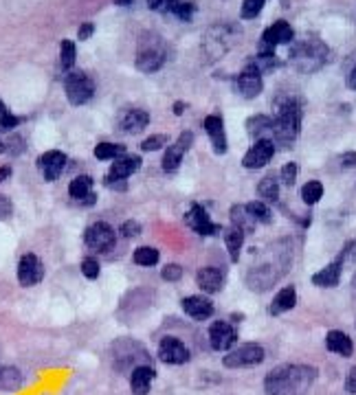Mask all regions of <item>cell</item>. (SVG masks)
I'll use <instances>...</instances> for the list:
<instances>
[{
	"mask_svg": "<svg viewBox=\"0 0 356 395\" xmlns=\"http://www.w3.org/2000/svg\"><path fill=\"white\" fill-rule=\"evenodd\" d=\"M75 44L73 40H62V47H60V66L62 71H71L73 64H75Z\"/></svg>",
	"mask_w": 356,
	"mask_h": 395,
	"instance_id": "obj_36",
	"label": "cell"
},
{
	"mask_svg": "<svg viewBox=\"0 0 356 395\" xmlns=\"http://www.w3.org/2000/svg\"><path fill=\"white\" fill-rule=\"evenodd\" d=\"M247 132L251 134L255 141L271 139V134H273V117L255 115V117L247 119Z\"/></svg>",
	"mask_w": 356,
	"mask_h": 395,
	"instance_id": "obj_25",
	"label": "cell"
},
{
	"mask_svg": "<svg viewBox=\"0 0 356 395\" xmlns=\"http://www.w3.org/2000/svg\"><path fill=\"white\" fill-rule=\"evenodd\" d=\"M91 187H93L91 176H77L69 185V194L75 200H84V198H88V194H91Z\"/></svg>",
	"mask_w": 356,
	"mask_h": 395,
	"instance_id": "obj_32",
	"label": "cell"
},
{
	"mask_svg": "<svg viewBox=\"0 0 356 395\" xmlns=\"http://www.w3.org/2000/svg\"><path fill=\"white\" fill-rule=\"evenodd\" d=\"M183 310L187 316H192L196 321H207L214 316V303L207 297H187L183 299Z\"/></svg>",
	"mask_w": 356,
	"mask_h": 395,
	"instance_id": "obj_19",
	"label": "cell"
},
{
	"mask_svg": "<svg viewBox=\"0 0 356 395\" xmlns=\"http://www.w3.org/2000/svg\"><path fill=\"white\" fill-rule=\"evenodd\" d=\"M249 211V216L255 220V222H262V224H271L273 222V213L271 209L266 207V202L262 200H255V202H249V205H244Z\"/></svg>",
	"mask_w": 356,
	"mask_h": 395,
	"instance_id": "obj_33",
	"label": "cell"
},
{
	"mask_svg": "<svg viewBox=\"0 0 356 395\" xmlns=\"http://www.w3.org/2000/svg\"><path fill=\"white\" fill-rule=\"evenodd\" d=\"M266 0H242V9H240V16L244 20H253L260 16V11L264 9Z\"/></svg>",
	"mask_w": 356,
	"mask_h": 395,
	"instance_id": "obj_37",
	"label": "cell"
},
{
	"mask_svg": "<svg viewBox=\"0 0 356 395\" xmlns=\"http://www.w3.org/2000/svg\"><path fill=\"white\" fill-rule=\"evenodd\" d=\"M348 248H350V244L346 246V251H341L339 259H335V262L328 264L324 270H319V273L313 275V284L315 286H319V288H335L339 284L341 270H343V259H346V255H348Z\"/></svg>",
	"mask_w": 356,
	"mask_h": 395,
	"instance_id": "obj_15",
	"label": "cell"
},
{
	"mask_svg": "<svg viewBox=\"0 0 356 395\" xmlns=\"http://www.w3.org/2000/svg\"><path fill=\"white\" fill-rule=\"evenodd\" d=\"M194 137L189 132H185L181 139L176 141V145H170L168 152H165L163 156V172H168V174H174L178 167H181L183 163V156L185 152L189 150V145H192Z\"/></svg>",
	"mask_w": 356,
	"mask_h": 395,
	"instance_id": "obj_14",
	"label": "cell"
},
{
	"mask_svg": "<svg viewBox=\"0 0 356 395\" xmlns=\"http://www.w3.org/2000/svg\"><path fill=\"white\" fill-rule=\"evenodd\" d=\"M22 385L20 371L14 367H3L0 369V389L3 391H16Z\"/></svg>",
	"mask_w": 356,
	"mask_h": 395,
	"instance_id": "obj_31",
	"label": "cell"
},
{
	"mask_svg": "<svg viewBox=\"0 0 356 395\" xmlns=\"http://www.w3.org/2000/svg\"><path fill=\"white\" fill-rule=\"evenodd\" d=\"M82 273L86 279H97L99 277V262L93 257H86L82 262Z\"/></svg>",
	"mask_w": 356,
	"mask_h": 395,
	"instance_id": "obj_40",
	"label": "cell"
},
{
	"mask_svg": "<svg viewBox=\"0 0 356 395\" xmlns=\"http://www.w3.org/2000/svg\"><path fill=\"white\" fill-rule=\"evenodd\" d=\"M42 277H44V268H42L40 257L25 255L18 262V281H20V286L31 288V286H36L38 281H42Z\"/></svg>",
	"mask_w": 356,
	"mask_h": 395,
	"instance_id": "obj_11",
	"label": "cell"
},
{
	"mask_svg": "<svg viewBox=\"0 0 356 395\" xmlns=\"http://www.w3.org/2000/svg\"><path fill=\"white\" fill-rule=\"evenodd\" d=\"M185 222H187V227L192 229V231H196L198 235L209 237V235L220 233V224H214V222H211L209 216H207V211H205L203 207H200V205H194L192 209L187 211Z\"/></svg>",
	"mask_w": 356,
	"mask_h": 395,
	"instance_id": "obj_13",
	"label": "cell"
},
{
	"mask_svg": "<svg viewBox=\"0 0 356 395\" xmlns=\"http://www.w3.org/2000/svg\"><path fill=\"white\" fill-rule=\"evenodd\" d=\"M64 90H66V97H69L73 106H84L86 101H91V97L95 93V84L86 73L71 71L69 77H66V82H64Z\"/></svg>",
	"mask_w": 356,
	"mask_h": 395,
	"instance_id": "obj_4",
	"label": "cell"
},
{
	"mask_svg": "<svg viewBox=\"0 0 356 395\" xmlns=\"http://www.w3.org/2000/svg\"><path fill=\"white\" fill-rule=\"evenodd\" d=\"M194 11H196V5H194V3H185V0H183V5L176 9L174 16H176L178 20H183V22H189V20L194 18Z\"/></svg>",
	"mask_w": 356,
	"mask_h": 395,
	"instance_id": "obj_42",
	"label": "cell"
},
{
	"mask_svg": "<svg viewBox=\"0 0 356 395\" xmlns=\"http://www.w3.org/2000/svg\"><path fill=\"white\" fill-rule=\"evenodd\" d=\"M64 167H66V156L58 150L42 154L40 158V169L47 180H58V176L64 172Z\"/></svg>",
	"mask_w": 356,
	"mask_h": 395,
	"instance_id": "obj_20",
	"label": "cell"
},
{
	"mask_svg": "<svg viewBox=\"0 0 356 395\" xmlns=\"http://www.w3.org/2000/svg\"><path fill=\"white\" fill-rule=\"evenodd\" d=\"M299 130H302V108H299L297 99H284L273 117L271 139L284 148H291L299 137Z\"/></svg>",
	"mask_w": 356,
	"mask_h": 395,
	"instance_id": "obj_2",
	"label": "cell"
},
{
	"mask_svg": "<svg viewBox=\"0 0 356 395\" xmlns=\"http://www.w3.org/2000/svg\"><path fill=\"white\" fill-rule=\"evenodd\" d=\"M165 64V53L161 49H143L137 55V69L141 73H157Z\"/></svg>",
	"mask_w": 356,
	"mask_h": 395,
	"instance_id": "obj_22",
	"label": "cell"
},
{
	"mask_svg": "<svg viewBox=\"0 0 356 395\" xmlns=\"http://www.w3.org/2000/svg\"><path fill=\"white\" fill-rule=\"evenodd\" d=\"M95 156L99 161H117V158L126 156V145L119 143H99L95 148Z\"/></svg>",
	"mask_w": 356,
	"mask_h": 395,
	"instance_id": "obj_29",
	"label": "cell"
},
{
	"mask_svg": "<svg viewBox=\"0 0 356 395\" xmlns=\"http://www.w3.org/2000/svg\"><path fill=\"white\" fill-rule=\"evenodd\" d=\"M262 75H264V73L260 71V66L251 60V62L242 69V73L238 75V90H240V95L247 97V99H255V97H258V95L262 93V88H264Z\"/></svg>",
	"mask_w": 356,
	"mask_h": 395,
	"instance_id": "obj_8",
	"label": "cell"
},
{
	"mask_svg": "<svg viewBox=\"0 0 356 395\" xmlns=\"http://www.w3.org/2000/svg\"><path fill=\"white\" fill-rule=\"evenodd\" d=\"M165 143H168V134H154V137H148L143 141L141 148H143V152H157Z\"/></svg>",
	"mask_w": 356,
	"mask_h": 395,
	"instance_id": "obj_39",
	"label": "cell"
},
{
	"mask_svg": "<svg viewBox=\"0 0 356 395\" xmlns=\"http://www.w3.org/2000/svg\"><path fill=\"white\" fill-rule=\"evenodd\" d=\"M86 246L95 253H110L117 244V235L113 231V227L106 222H95L93 227L86 229Z\"/></svg>",
	"mask_w": 356,
	"mask_h": 395,
	"instance_id": "obj_5",
	"label": "cell"
},
{
	"mask_svg": "<svg viewBox=\"0 0 356 395\" xmlns=\"http://www.w3.org/2000/svg\"><path fill=\"white\" fill-rule=\"evenodd\" d=\"M346 391L348 393H356V367L350 371L348 378H346Z\"/></svg>",
	"mask_w": 356,
	"mask_h": 395,
	"instance_id": "obj_47",
	"label": "cell"
},
{
	"mask_svg": "<svg viewBox=\"0 0 356 395\" xmlns=\"http://www.w3.org/2000/svg\"><path fill=\"white\" fill-rule=\"evenodd\" d=\"M242 244H244V233L238 227L227 229V233H225V246H227V251L231 255V262H238Z\"/></svg>",
	"mask_w": 356,
	"mask_h": 395,
	"instance_id": "obj_28",
	"label": "cell"
},
{
	"mask_svg": "<svg viewBox=\"0 0 356 395\" xmlns=\"http://www.w3.org/2000/svg\"><path fill=\"white\" fill-rule=\"evenodd\" d=\"M295 303H297V292H295L293 286H288V288L277 292V297L271 303V314L273 316H280V314H284L288 310H293Z\"/></svg>",
	"mask_w": 356,
	"mask_h": 395,
	"instance_id": "obj_26",
	"label": "cell"
},
{
	"mask_svg": "<svg viewBox=\"0 0 356 395\" xmlns=\"http://www.w3.org/2000/svg\"><path fill=\"white\" fill-rule=\"evenodd\" d=\"M258 196L262 198V202H277V198H280V185H277L273 176H266L260 180Z\"/></svg>",
	"mask_w": 356,
	"mask_h": 395,
	"instance_id": "obj_30",
	"label": "cell"
},
{
	"mask_svg": "<svg viewBox=\"0 0 356 395\" xmlns=\"http://www.w3.org/2000/svg\"><path fill=\"white\" fill-rule=\"evenodd\" d=\"M16 126H20V119L11 115L3 104V99H0V130H14Z\"/></svg>",
	"mask_w": 356,
	"mask_h": 395,
	"instance_id": "obj_38",
	"label": "cell"
},
{
	"mask_svg": "<svg viewBox=\"0 0 356 395\" xmlns=\"http://www.w3.org/2000/svg\"><path fill=\"white\" fill-rule=\"evenodd\" d=\"M282 180L286 187H293L297 180V163H286L282 167Z\"/></svg>",
	"mask_w": 356,
	"mask_h": 395,
	"instance_id": "obj_41",
	"label": "cell"
},
{
	"mask_svg": "<svg viewBox=\"0 0 356 395\" xmlns=\"http://www.w3.org/2000/svg\"><path fill=\"white\" fill-rule=\"evenodd\" d=\"M341 167H356V152H346L341 154Z\"/></svg>",
	"mask_w": 356,
	"mask_h": 395,
	"instance_id": "obj_46",
	"label": "cell"
},
{
	"mask_svg": "<svg viewBox=\"0 0 356 395\" xmlns=\"http://www.w3.org/2000/svg\"><path fill=\"white\" fill-rule=\"evenodd\" d=\"M9 213H11V202L5 196H0V218H7Z\"/></svg>",
	"mask_w": 356,
	"mask_h": 395,
	"instance_id": "obj_49",
	"label": "cell"
},
{
	"mask_svg": "<svg viewBox=\"0 0 356 395\" xmlns=\"http://www.w3.org/2000/svg\"><path fill=\"white\" fill-rule=\"evenodd\" d=\"M181 5H183V0H165L163 11H165V14H176V9Z\"/></svg>",
	"mask_w": 356,
	"mask_h": 395,
	"instance_id": "obj_48",
	"label": "cell"
},
{
	"mask_svg": "<svg viewBox=\"0 0 356 395\" xmlns=\"http://www.w3.org/2000/svg\"><path fill=\"white\" fill-rule=\"evenodd\" d=\"M139 233H141V224L139 222L128 220V222L121 224V235H124V237H137Z\"/></svg>",
	"mask_w": 356,
	"mask_h": 395,
	"instance_id": "obj_44",
	"label": "cell"
},
{
	"mask_svg": "<svg viewBox=\"0 0 356 395\" xmlns=\"http://www.w3.org/2000/svg\"><path fill=\"white\" fill-rule=\"evenodd\" d=\"M326 347L328 352L343 356V358H350L354 352V345H352V338L346 332H339V330H332L326 336Z\"/></svg>",
	"mask_w": 356,
	"mask_h": 395,
	"instance_id": "obj_23",
	"label": "cell"
},
{
	"mask_svg": "<svg viewBox=\"0 0 356 395\" xmlns=\"http://www.w3.org/2000/svg\"><path fill=\"white\" fill-rule=\"evenodd\" d=\"M148 123H150V115L146 110H139V108H132L119 117V128L126 134H139L148 128Z\"/></svg>",
	"mask_w": 356,
	"mask_h": 395,
	"instance_id": "obj_17",
	"label": "cell"
},
{
	"mask_svg": "<svg viewBox=\"0 0 356 395\" xmlns=\"http://www.w3.org/2000/svg\"><path fill=\"white\" fill-rule=\"evenodd\" d=\"M295 40V31L293 27L284 20H277L273 25L262 33L260 40V53H275L277 47L282 44H291Z\"/></svg>",
	"mask_w": 356,
	"mask_h": 395,
	"instance_id": "obj_6",
	"label": "cell"
},
{
	"mask_svg": "<svg viewBox=\"0 0 356 395\" xmlns=\"http://www.w3.org/2000/svg\"><path fill=\"white\" fill-rule=\"evenodd\" d=\"M139 165H141V158H139V156H128V154H126V156L117 158V161L113 163V167H110V172H108L106 178L126 180V178H130L132 174L137 172Z\"/></svg>",
	"mask_w": 356,
	"mask_h": 395,
	"instance_id": "obj_24",
	"label": "cell"
},
{
	"mask_svg": "<svg viewBox=\"0 0 356 395\" xmlns=\"http://www.w3.org/2000/svg\"><path fill=\"white\" fill-rule=\"evenodd\" d=\"M231 222H233V227H238L244 235H251L255 231V220L249 216V211L244 205H236L231 209Z\"/></svg>",
	"mask_w": 356,
	"mask_h": 395,
	"instance_id": "obj_27",
	"label": "cell"
},
{
	"mask_svg": "<svg viewBox=\"0 0 356 395\" xmlns=\"http://www.w3.org/2000/svg\"><path fill=\"white\" fill-rule=\"evenodd\" d=\"M291 60L297 69H302V71H317L328 60V47L321 40H315V38L302 40V42L293 44Z\"/></svg>",
	"mask_w": 356,
	"mask_h": 395,
	"instance_id": "obj_3",
	"label": "cell"
},
{
	"mask_svg": "<svg viewBox=\"0 0 356 395\" xmlns=\"http://www.w3.org/2000/svg\"><path fill=\"white\" fill-rule=\"evenodd\" d=\"M157 371L150 365H137L132 369V376H130V389L135 395H148L150 393V385Z\"/></svg>",
	"mask_w": 356,
	"mask_h": 395,
	"instance_id": "obj_18",
	"label": "cell"
},
{
	"mask_svg": "<svg viewBox=\"0 0 356 395\" xmlns=\"http://www.w3.org/2000/svg\"><path fill=\"white\" fill-rule=\"evenodd\" d=\"M5 150H7V148H5V143H3V141H0V152H5Z\"/></svg>",
	"mask_w": 356,
	"mask_h": 395,
	"instance_id": "obj_55",
	"label": "cell"
},
{
	"mask_svg": "<svg viewBox=\"0 0 356 395\" xmlns=\"http://www.w3.org/2000/svg\"><path fill=\"white\" fill-rule=\"evenodd\" d=\"M348 88L350 90H356V66L350 71V75H348Z\"/></svg>",
	"mask_w": 356,
	"mask_h": 395,
	"instance_id": "obj_51",
	"label": "cell"
},
{
	"mask_svg": "<svg viewBox=\"0 0 356 395\" xmlns=\"http://www.w3.org/2000/svg\"><path fill=\"white\" fill-rule=\"evenodd\" d=\"M198 286L203 288L205 292H209V295H214V292H220L222 286H225V275L220 273L218 268L214 266H205L198 270Z\"/></svg>",
	"mask_w": 356,
	"mask_h": 395,
	"instance_id": "obj_21",
	"label": "cell"
},
{
	"mask_svg": "<svg viewBox=\"0 0 356 395\" xmlns=\"http://www.w3.org/2000/svg\"><path fill=\"white\" fill-rule=\"evenodd\" d=\"M159 259H161L159 251L152 246H141L135 251V264H139V266H157Z\"/></svg>",
	"mask_w": 356,
	"mask_h": 395,
	"instance_id": "obj_35",
	"label": "cell"
},
{
	"mask_svg": "<svg viewBox=\"0 0 356 395\" xmlns=\"http://www.w3.org/2000/svg\"><path fill=\"white\" fill-rule=\"evenodd\" d=\"M324 198V185L319 183V180H310L302 187V200L306 202L308 207L317 205V202Z\"/></svg>",
	"mask_w": 356,
	"mask_h": 395,
	"instance_id": "obj_34",
	"label": "cell"
},
{
	"mask_svg": "<svg viewBox=\"0 0 356 395\" xmlns=\"http://www.w3.org/2000/svg\"><path fill=\"white\" fill-rule=\"evenodd\" d=\"M115 5H119V7H130L132 0H115Z\"/></svg>",
	"mask_w": 356,
	"mask_h": 395,
	"instance_id": "obj_54",
	"label": "cell"
},
{
	"mask_svg": "<svg viewBox=\"0 0 356 395\" xmlns=\"http://www.w3.org/2000/svg\"><path fill=\"white\" fill-rule=\"evenodd\" d=\"M185 112V104H174V115H183Z\"/></svg>",
	"mask_w": 356,
	"mask_h": 395,
	"instance_id": "obj_52",
	"label": "cell"
},
{
	"mask_svg": "<svg viewBox=\"0 0 356 395\" xmlns=\"http://www.w3.org/2000/svg\"><path fill=\"white\" fill-rule=\"evenodd\" d=\"M161 275H163L165 281H178V279L183 277V268L178 266V264H168V266L163 268Z\"/></svg>",
	"mask_w": 356,
	"mask_h": 395,
	"instance_id": "obj_43",
	"label": "cell"
},
{
	"mask_svg": "<svg viewBox=\"0 0 356 395\" xmlns=\"http://www.w3.org/2000/svg\"><path fill=\"white\" fill-rule=\"evenodd\" d=\"M9 174H11V169H9V167H3V169H0V180L9 178Z\"/></svg>",
	"mask_w": 356,
	"mask_h": 395,
	"instance_id": "obj_53",
	"label": "cell"
},
{
	"mask_svg": "<svg viewBox=\"0 0 356 395\" xmlns=\"http://www.w3.org/2000/svg\"><path fill=\"white\" fill-rule=\"evenodd\" d=\"M159 358L168 365H185L189 360V349L174 336H165L159 345Z\"/></svg>",
	"mask_w": 356,
	"mask_h": 395,
	"instance_id": "obj_12",
	"label": "cell"
},
{
	"mask_svg": "<svg viewBox=\"0 0 356 395\" xmlns=\"http://www.w3.org/2000/svg\"><path fill=\"white\" fill-rule=\"evenodd\" d=\"M238 341V332L233 330L231 323L227 321H214V325L209 327V343L218 352H227Z\"/></svg>",
	"mask_w": 356,
	"mask_h": 395,
	"instance_id": "obj_10",
	"label": "cell"
},
{
	"mask_svg": "<svg viewBox=\"0 0 356 395\" xmlns=\"http://www.w3.org/2000/svg\"><path fill=\"white\" fill-rule=\"evenodd\" d=\"M264 360V349L255 343L249 345H242L238 349L229 352L225 358H222V365L229 367V369H240V367H255L260 365Z\"/></svg>",
	"mask_w": 356,
	"mask_h": 395,
	"instance_id": "obj_7",
	"label": "cell"
},
{
	"mask_svg": "<svg viewBox=\"0 0 356 395\" xmlns=\"http://www.w3.org/2000/svg\"><path fill=\"white\" fill-rule=\"evenodd\" d=\"M317 380V369L308 365L275 367L264 380L266 395H306Z\"/></svg>",
	"mask_w": 356,
	"mask_h": 395,
	"instance_id": "obj_1",
	"label": "cell"
},
{
	"mask_svg": "<svg viewBox=\"0 0 356 395\" xmlns=\"http://www.w3.org/2000/svg\"><path fill=\"white\" fill-rule=\"evenodd\" d=\"M95 33V25L93 22H84V25L80 27V33H77V36H80V40H88Z\"/></svg>",
	"mask_w": 356,
	"mask_h": 395,
	"instance_id": "obj_45",
	"label": "cell"
},
{
	"mask_svg": "<svg viewBox=\"0 0 356 395\" xmlns=\"http://www.w3.org/2000/svg\"><path fill=\"white\" fill-rule=\"evenodd\" d=\"M148 7H150L152 11H163L165 0H148Z\"/></svg>",
	"mask_w": 356,
	"mask_h": 395,
	"instance_id": "obj_50",
	"label": "cell"
},
{
	"mask_svg": "<svg viewBox=\"0 0 356 395\" xmlns=\"http://www.w3.org/2000/svg\"><path fill=\"white\" fill-rule=\"evenodd\" d=\"M273 154H275V141L273 139H260V141H255L253 148L242 156V167L260 169V167L271 163Z\"/></svg>",
	"mask_w": 356,
	"mask_h": 395,
	"instance_id": "obj_9",
	"label": "cell"
},
{
	"mask_svg": "<svg viewBox=\"0 0 356 395\" xmlns=\"http://www.w3.org/2000/svg\"><path fill=\"white\" fill-rule=\"evenodd\" d=\"M205 132L211 141V148L216 154H225L227 152V134H225V123L218 115H209L205 119Z\"/></svg>",
	"mask_w": 356,
	"mask_h": 395,
	"instance_id": "obj_16",
	"label": "cell"
}]
</instances>
